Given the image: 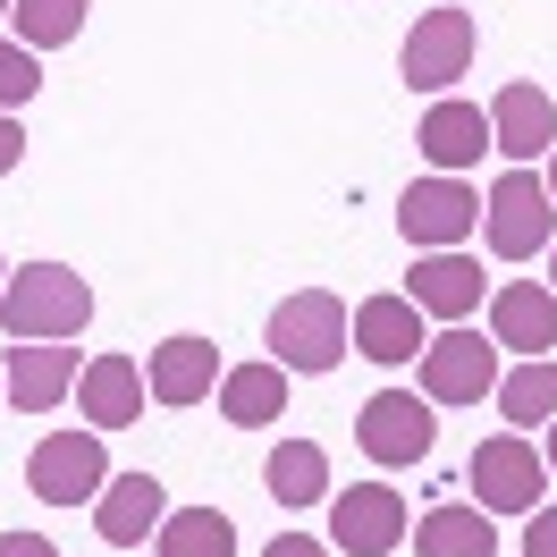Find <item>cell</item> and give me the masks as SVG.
<instances>
[{
	"instance_id": "cell-6",
	"label": "cell",
	"mask_w": 557,
	"mask_h": 557,
	"mask_svg": "<svg viewBox=\"0 0 557 557\" xmlns=\"http://www.w3.org/2000/svg\"><path fill=\"white\" fill-rule=\"evenodd\" d=\"M414 372H422V397L431 406H482L490 388H498V338H482V330H440L431 347L414 355Z\"/></svg>"
},
{
	"instance_id": "cell-34",
	"label": "cell",
	"mask_w": 557,
	"mask_h": 557,
	"mask_svg": "<svg viewBox=\"0 0 557 557\" xmlns=\"http://www.w3.org/2000/svg\"><path fill=\"white\" fill-rule=\"evenodd\" d=\"M9 9H17V0H0V17H9Z\"/></svg>"
},
{
	"instance_id": "cell-10",
	"label": "cell",
	"mask_w": 557,
	"mask_h": 557,
	"mask_svg": "<svg viewBox=\"0 0 557 557\" xmlns=\"http://www.w3.org/2000/svg\"><path fill=\"white\" fill-rule=\"evenodd\" d=\"M330 541L347 557H388L406 541V490L397 482H347L330 498Z\"/></svg>"
},
{
	"instance_id": "cell-5",
	"label": "cell",
	"mask_w": 557,
	"mask_h": 557,
	"mask_svg": "<svg viewBox=\"0 0 557 557\" xmlns=\"http://www.w3.org/2000/svg\"><path fill=\"white\" fill-rule=\"evenodd\" d=\"M473 51H482L473 9H422L397 51V76H406V94H448L456 76H473Z\"/></svg>"
},
{
	"instance_id": "cell-17",
	"label": "cell",
	"mask_w": 557,
	"mask_h": 557,
	"mask_svg": "<svg viewBox=\"0 0 557 557\" xmlns=\"http://www.w3.org/2000/svg\"><path fill=\"white\" fill-rule=\"evenodd\" d=\"M422 161L440 177H456V170H473L490 152V119H482V102H456V94H440V102L422 110Z\"/></svg>"
},
{
	"instance_id": "cell-20",
	"label": "cell",
	"mask_w": 557,
	"mask_h": 557,
	"mask_svg": "<svg viewBox=\"0 0 557 557\" xmlns=\"http://www.w3.org/2000/svg\"><path fill=\"white\" fill-rule=\"evenodd\" d=\"M211 397H220V414L237 422V431H262V422L287 414V363H271V355L262 363H228Z\"/></svg>"
},
{
	"instance_id": "cell-36",
	"label": "cell",
	"mask_w": 557,
	"mask_h": 557,
	"mask_svg": "<svg viewBox=\"0 0 557 557\" xmlns=\"http://www.w3.org/2000/svg\"><path fill=\"white\" fill-rule=\"evenodd\" d=\"M0 278H9V262H0Z\"/></svg>"
},
{
	"instance_id": "cell-30",
	"label": "cell",
	"mask_w": 557,
	"mask_h": 557,
	"mask_svg": "<svg viewBox=\"0 0 557 557\" xmlns=\"http://www.w3.org/2000/svg\"><path fill=\"white\" fill-rule=\"evenodd\" d=\"M262 557H330V549H321L313 532H278V541H271V549H262Z\"/></svg>"
},
{
	"instance_id": "cell-4",
	"label": "cell",
	"mask_w": 557,
	"mask_h": 557,
	"mask_svg": "<svg viewBox=\"0 0 557 557\" xmlns=\"http://www.w3.org/2000/svg\"><path fill=\"white\" fill-rule=\"evenodd\" d=\"M465 482H473V507H482V516H532L549 465H541V448H532L523 431H490L482 448L465 456Z\"/></svg>"
},
{
	"instance_id": "cell-15",
	"label": "cell",
	"mask_w": 557,
	"mask_h": 557,
	"mask_svg": "<svg viewBox=\"0 0 557 557\" xmlns=\"http://www.w3.org/2000/svg\"><path fill=\"white\" fill-rule=\"evenodd\" d=\"M170 516V490L152 482V473H110L102 498H94V532H102L110 549H144L152 532Z\"/></svg>"
},
{
	"instance_id": "cell-3",
	"label": "cell",
	"mask_w": 557,
	"mask_h": 557,
	"mask_svg": "<svg viewBox=\"0 0 557 557\" xmlns=\"http://www.w3.org/2000/svg\"><path fill=\"white\" fill-rule=\"evenodd\" d=\"M355 448L372 456L381 473L422 465V456L440 448V414H431V397H422V388H381V397H363V414H355Z\"/></svg>"
},
{
	"instance_id": "cell-16",
	"label": "cell",
	"mask_w": 557,
	"mask_h": 557,
	"mask_svg": "<svg viewBox=\"0 0 557 557\" xmlns=\"http://www.w3.org/2000/svg\"><path fill=\"white\" fill-rule=\"evenodd\" d=\"M144 363H127V355H94L85 372H76V414L94 422V431H127V422H144Z\"/></svg>"
},
{
	"instance_id": "cell-9",
	"label": "cell",
	"mask_w": 557,
	"mask_h": 557,
	"mask_svg": "<svg viewBox=\"0 0 557 557\" xmlns=\"http://www.w3.org/2000/svg\"><path fill=\"white\" fill-rule=\"evenodd\" d=\"M397 228H406L414 253H448V245H465L482 228V195L465 177H414L406 203H397Z\"/></svg>"
},
{
	"instance_id": "cell-26",
	"label": "cell",
	"mask_w": 557,
	"mask_h": 557,
	"mask_svg": "<svg viewBox=\"0 0 557 557\" xmlns=\"http://www.w3.org/2000/svg\"><path fill=\"white\" fill-rule=\"evenodd\" d=\"M35 94H42L35 51H26V42H0V110H26Z\"/></svg>"
},
{
	"instance_id": "cell-12",
	"label": "cell",
	"mask_w": 557,
	"mask_h": 557,
	"mask_svg": "<svg viewBox=\"0 0 557 557\" xmlns=\"http://www.w3.org/2000/svg\"><path fill=\"white\" fill-rule=\"evenodd\" d=\"M0 381H9V406H17V414H51L76 388V347L69 338H17L9 363H0Z\"/></svg>"
},
{
	"instance_id": "cell-21",
	"label": "cell",
	"mask_w": 557,
	"mask_h": 557,
	"mask_svg": "<svg viewBox=\"0 0 557 557\" xmlns=\"http://www.w3.org/2000/svg\"><path fill=\"white\" fill-rule=\"evenodd\" d=\"M414 557H498V516H482L473 498H448L414 523Z\"/></svg>"
},
{
	"instance_id": "cell-2",
	"label": "cell",
	"mask_w": 557,
	"mask_h": 557,
	"mask_svg": "<svg viewBox=\"0 0 557 557\" xmlns=\"http://www.w3.org/2000/svg\"><path fill=\"white\" fill-rule=\"evenodd\" d=\"M262 338H271V363H287V372H338L355 321L330 287H296V296L271 305V330H262Z\"/></svg>"
},
{
	"instance_id": "cell-13",
	"label": "cell",
	"mask_w": 557,
	"mask_h": 557,
	"mask_svg": "<svg viewBox=\"0 0 557 557\" xmlns=\"http://www.w3.org/2000/svg\"><path fill=\"white\" fill-rule=\"evenodd\" d=\"M144 388H152V406H203L211 388H220V347L195 338V330L161 338V347L144 355Z\"/></svg>"
},
{
	"instance_id": "cell-35",
	"label": "cell",
	"mask_w": 557,
	"mask_h": 557,
	"mask_svg": "<svg viewBox=\"0 0 557 557\" xmlns=\"http://www.w3.org/2000/svg\"><path fill=\"white\" fill-rule=\"evenodd\" d=\"M0 397H9V381H0Z\"/></svg>"
},
{
	"instance_id": "cell-18",
	"label": "cell",
	"mask_w": 557,
	"mask_h": 557,
	"mask_svg": "<svg viewBox=\"0 0 557 557\" xmlns=\"http://www.w3.org/2000/svg\"><path fill=\"white\" fill-rule=\"evenodd\" d=\"M406 296L422 305V321L440 313V321H465L473 305H482V262L473 253H414V278H406Z\"/></svg>"
},
{
	"instance_id": "cell-24",
	"label": "cell",
	"mask_w": 557,
	"mask_h": 557,
	"mask_svg": "<svg viewBox=\"0 0 557 557\" xmlns=\"http://www.w3.org/2000/svg\"><path fill=\"white\" fill-rule=\"evenodd\" d=\"M152 557H237V523L220 507H170L152 532Z\"/></svg>"
},
{
	"instance_id": "cell-8",
	"label": "cell",
	"mask_w": 557,
	"mask_h": 557,
	"mask_svg": "<svg viewBox=\"0 0 557 557\" xmlns=\"http://www.w3.org/2000/svg\"><path fill=\"white\" fill-rule=\"evenodd\" d=\"M549 186L532 170H507L498 186H490V203H482V228H490V253L498 262H532V253H549Z\"/></svg>"
},
{
	"instance_id": "cell-23",
	"label": "cell",
	"mask_w": 557,
	"mask_h": 557,
	"mask_svg": "<svg viewBox=\"0 0 557 557\" xmlns=\"http://www.w3.org/2000/svg\"><path fill=\"white\" fill-rule=\"evenodd\" d=\"M498 414L516 422V431H549L557 414V355H532V363H516V372H498Z\"/></svg>"
},
{
	"instance_id": "cell-31",
	"label": "cell",
	"mask_w": 557,
	"mask_h": 557,
	"mask_svg": "<svg viewBox=\"0 0 557 557\" xmlns=\"http://www.w3.org/2000/svg\"><path fill=\"white\" fill-rule=\"evenodd\" d=\"M541 186H549V203H557V144H549V177H541Z\"/></svg>"
},
{
	"instance_id": "cell-22",
	"label": "cell",
	"mask_w": 557,
	"mask_h": 557,
	"mask_svg": "<svg viewBox=\"0 0 557 557\" xmlns=\"http://www.w3.org/2000/svg\"><path fill=\"white\" fill-rule=\"evenodd\" d=\"M262 490H271L278 507H321V498H330V456H321V440H278V448L262 456Z\"/></svg>"
},
{
	"instance_id": "cell-1",
	"label": "cell",
	"mask_w": 557,
	"mask_h": 557,
	"mask_svg": "<svg viewBox=\"0 0 557 557\" xmlns=\"http://www.w3.org/2000/svg\"><path fill=\"white\" fill-rule=\"evenodd\" d=\"M94 321V287L69 262H17L0 287V330L9 338H76Z\"/></svg>"
},
{
	"instance_id": "cell-29",
	"label": "cell",
	"mask_w": 557,
	"mask_h": 557,
	"mask_svg": "<svg viewBox=\"0 0 557 557\" xmlns=\"http://www.w3.org/2000/svg\"><path fill=\"white\" fill-rule=\"evenodd\" d=\"M0 557H60L42 532H0Z\"/></svg>"
},
{
	"instance_id": "cell-28",
	"label": "cell",
	"mask_w": 557,
	"mask_h": 557,
	"mask_svg": "<svg viewBox=\"0 0 557 557\" xmlns=\"http://www.w3.org/2000/svg\"><path fill=\"white\" fill-rule=\"evenodd\" d=\"M26 161V127H17V110H0V177Z\"/></svg>"
},
{
	"instance_id": "cell-7",
	"label": "cell",
	"mask_w": 557,
	"mask_h": 557,
	"mask_svg": "<svg viewBox=\"0 0 557 557\" xmlns=\"http://www.w3.org/2000/svg\"><path fill=\"white\" fill-rule=\"evenodd\" d=\"M110 482V448L102 431H51L35 456H26V490L42 507H76V498H102Z\"/></svg>"
},
{
	"instance_id": "cell-32",
	"label": "cell",
	"mask_w": 557,
	"mask_h": 557,
	"mask_svg": "<svg viewBox=\"0 0 557 557\" xmlns=\"http://www.w3.org/2000/svg\"><path fill=\"white\" fill-rule=\"evenodd\" d=\"M541 465H549V473H557V414H549V456H541Z\"/></svg>"
},
{
	"instance_id": "cell-14",
	"label": "cell",
	"mask_w": 557,
	"mask_h": 557,
	"mask_svg": "<svg viewBox=\"0 0 557 557\" xmlns=\"http://www.w3.org/2000/svg\"><path fill=\"white\" fill-rule=\"evenodd\" d=\"M549 144H557V102L541 85H498V102H490V152H507L516 170H532Z\"/></svg>"
},
{
	"instance_id": "cell-25",
	"label": "cell",
	"mask_w": 557,
	"mask_h": 557,
	"mask_svg": "<svg viewBox=\"0 0 557 557\" xmlns=\"http://www.w3.org/2000/svg\"><path fill=\"white\" fill-rule=\"evenodd\" d=\"M85 9H94V0H17V9H9V26H17L26 51H60V42L85 35Z\"/></svg>"
},
{
	"instance_id": "cell-11",
	"label": "cell",
	"mask_w": 557,
	"mask_h": 557,
	"mask_svg": "<svg viewBox=\"0 0 557 557\" xmlns=\"http://www.w3.org/2000/svg\"><path fill=\"white\" fill-rule=\"evenodd\" d=\"M490 338L507 355H549L557 347V287L541 278H507V287H490Z\"/></svg>"
},
{
	"instance_id": "cell-27",
	"label": "cell",
	"mask_w": 557,
	"mask_h": 557,
	"mask_svg": "<svg viewBox=\"0 0 557 557\" xmlns=\"http://www.w3.org/2000/svg\"><path fill=\"white\" fill-rule=\"evenodd\" d=\"M523 557H557V507H532V516H523Z\"/></svg>"
},
{
	"instance_id": "cell-19",
	"label": "cell",
	"mask_w": 557,
	"mask_h": 557,
	"mask_svg": "<svg viewBox=\"0 0 557 557\" xmlns=\"http://www.w3.org/2000/svg\"><path fill=\"white\" fill-rule=\"evenodd\" d=\"M422 347H431V338H422L414 296H363V305H355V355H372V363H414Z\"/></svg>"
},
{
	"instance_id": "cell-33",
	"label": "cell",
	"mask_w": 557,
	"mask_h": 557,
	"mask_svg": "<svg viewBox=\"0 0 557 557\" xmlns=\"http://www.w3.org/2000/svg\"><path fill=\"white\" fill-rule=\"evenodd\" d=\"M549 287H557V245H549Z\"/></svg>"
}]
</instances>
